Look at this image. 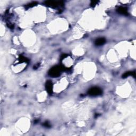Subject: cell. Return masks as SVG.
<instances>
[{
	"mask_svg": "<svg viewBox=\"0 0 136 136\" xmlns=\"http://www.w3.org/2000/svg\"><path fill=\"white\" fill-rule=\"evenodd\" d=\"M19 61H20V62H29L28 59H27L26 57L23 56L22 55H20V57H19Z\"/></svg>",
	"mask_w": 136,
	"mask_h": 136,
	"instance_id": "ba28073f",
	"label": "cell"
},
{
	"mask_svg": "<svg viewBox=\"0 0 136 136\" xmlns=\"http://www.w3.org/2000/svg\"><path fill=\"white\" fill-rule=\"evenodd\" d=\"M45 4L49 7H52L54 9L59 8V10H60L61 7L64 5V4L62 2H56V1H46L45 2Z\"/></svg>",
	"mask_w": 136,
	"mask_h": 136,
	"instance_id": "7a4b0ae2",
	"label": "cell"
},
{
	"mask_svg": "<svg viewBox=\"0 0 136 136\" xmlns=\"http://www.w3.org/2000/svg\"><path fill=\"white\" fill-rule=\"evenodd\" d=\"M37 4V3L35 2H32V3H29V4L27 5L26 6V7L27 8H29V7H33L34 6H35L36 4Z\"/></svg>",
	"mask_w": 136,
	"mask_h": 136,
	"instance_id": "9c48e42d",
	"label": "cell"
},
{
	"mask_svg": "<svg viewBox=\"0 0 136 136\" xmlns=\"http://www.w3.org/2000/svg\"><path fill=\"white\" fill-rule=\"evenodd\" d=\"M102 90L98 87H94L90 88L88 91V94L91 96H96L102 95Z\"/></svg>",
	"mask_w": 136,
	"mask_h": 136,
	"instance_id": "3957f363",
	"label": "cell"
},
{
	"mask_svg": "<svg viewBox=\"0 0 136 136\" xmlns=\"http://www.w3.org/2000/svg\"><path fill=\"white\" fill-rule=\"evenodd\" d=\"M98 2V1H92L91 3V6H92V7H94L97 4V3Z\"/></svg>",
	"mask_w": 136,
	"mask_h": 136,
	"instance_id": "8fae6325",
	"label": "cell"
},
{
	"mask_svg": "<svg viewBox=\"0 0 136 136\" xmlns=\"http://www.w3.org/2000/svg\"><path fill=\"white\" fill-rule=\"evenodd\" d=\"M106 42V39L104 37H100L97 38L95 41V44L96 46H100L103 45Z\"/></svg>",
	"mask_w": 136,
	"mask_h": 136,
	"instance_id": "5b68a950",
	"label": "cell"
},
{
	"mask_svg": "<svg viewBox=\"0 0 136 136\" xmlns=\"http://www.w3.org/2000/svg\"><path fill=\"white\" fill-rule=\"evenodd\" d=\"M43 126L46 128H50L51 127V125H50V123L48 121H45V122H44L43 123Z\"/></svg>",
	"mask_w": 136,
	"mask_h": 136,
	"instance_id": "30bf717a",
	"label": "cell"
},
{
	"mask_svg": "<svg viewBox=\"0 0 136 136\" xmlns=\"http://www.w3.org/2000/svg\"><path fill=\"white\" fill-rule=\"evenodd\" d=\"M117 12L121 14L122 15H128V9L127 7H123V6H121L119 7L117 9Z\"/></svg>",
	"mask_w": 136,
	"mask_h": 136,
	"instance_id": "8992f818",
	"label": "cell"
},
{
	"mask_svg": "<svg viewBox=\"0 0 136 136\" xmlns=\"http://www.w3.org/2000/svg\"><path fill=\"white\" fill-rule=\"evenodd\" d=\"M130 76H134V77H136V72L135 71H128L126 73H124V74L122 75L123 78H126Z\"/></svg>",
	"mask_w": 136,
	"mask_h": 136,
	"instance_id": "52a82bcc",
	"label": "cell"
},
{
	"mask_svg": "<svg viewBox=\"0 0 136 136\" xmlns=\"http://www.w3.org/2000/svg\"><path fill=\"white\" fill-rule=\"evenodd\" d=\"M68 70V69L66 68L63 66L56 65L50 69L48 72V75L52 77H58L62 71Z\"/></svg>",
	"mask_w": 136,
	"mask_h": 136,
	"instance_id": "6da1fadb",
	"label": "cell"
},
{
	"mask_svg": "<svg viewBox=\"0 0 136 136\" xmlns=\"http://www.w3.org/2000/svg\"><path fill=\"white\" fill-rule=\"evenodd\" d=\"M53 83L50 80H47L46 83V89L49 95H52L53 93Z\"/></svg>",
	"mask_w": 136,
	"mask_h": 136,
	"instance_id": "277c9868",
	"label": "cell"
}]
</instances>
